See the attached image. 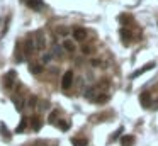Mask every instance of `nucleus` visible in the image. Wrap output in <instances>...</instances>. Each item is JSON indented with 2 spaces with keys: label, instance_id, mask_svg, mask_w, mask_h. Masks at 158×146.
I'll list each match as a JSON object with an SVG mask.
<instances>
[{
  "label": "nucleus",
  "instance_id": "nucleus-23",
  "mask_svg": "<svg viewBox=\"0 0 158 146\" xmlns=\"http://www.w3.org/2000/svg\"><path fill=\"white\" fill-rule=\"evenodd\" d=\"M107 100H109V95H99L95 102H99V104H105Z\"/></svg>",
  "mask_w": 158,
  "mask_h": 146
},
{
  "label": "nucleus",
  "instance_id": "nucleus-29",
  "mask_svg": "<svg viewBox=\"0 0 158 146\" xmlns=\"http://www.w3.org/2000/svg\"><path fill=\"white\" fill-rule=\"evenodd\" d=\"M92 66H100V65H102V61H100V60H92Z\"/></svg>",
  "mask_w": 158,
  "mask_h": 146
},
{
  "label": "nucleus",
  "instance_id": "nucleus-10",
  "mask_svg": "<svg viewBox=\"0 0 158 146\" xmlns=\"http://www.w3.org/2000/svg\"><path fill=\"white\" fill-rule=\"evenodd\" d=\"M133 143H134V136L133 134H128V136H124L121 139V145L123 146H133Z\"/></svg>",
  "mask_w": 158,
  "mask_h": 146
},
{
  "label": "nucleus",
  "instance_id": "nucleus-28",
  "mask_svg": "<svg viewBox=\"0 0 158 146\" xmlns=\"http://www.w3.org/2000/svg\"><path fill=\"white\" fill-rule=\"evenodd\" d=\"M58 32H60L61 36H66V34H68V29H66V27H60V29H58Z\"/></svg>",
  "mask_w": 158,
  "mask_h": 146
},
{
  "label": "nucleus",
  "instance_id": "nucleus-18",
  "mask_svg": "<svg viewBox=\"0 0 158 146\" xmlns=\"http://www.w3.org/2000/svg\"><path fill=\"white\" fill-rule=\"evenodd\" d=\"M27 127V119H22L21 122H19V126H17V129H15V132H22L24 129Z\"/></svg>",
  "mask_w": 158,
  "mask_h": 146
},
{
  "label": "nucleus",
  "instance_id": "nucleus-11",
  "mask_svg": "<svg viewBox=\"0 0 158 146\" xmlns=\"http://www.w3.org/2000/svg\"><path fill=\"white\" fill-rule=\"evenodd\" d=\"M51 55L56 56V58H61V56H63L61 46H60V44H55V46H53V49H51Z\"/></svg>",
  "mask_w": 158,
  "mask_h": 146
},
{
  "label": "nucleus",
  "instance_id": "nucleus-5",
  "mask_svg": "<svg viewBox=\"0 0 158 146\" xmlns=\"http://www.w3.org/2000/svg\"><path fill=\"white\" fill-rule=\"evenodd\" d=\"M83 97L92 100V102H95L97 97H99V88H97V87H89L87 90L83 92Z\"/></svg>",
  "mask_w": 158,
  "mask_h": 146
},
{
  "label": "nucleus",
  "instance_id": "nucleus-6",
  "mask_svg": "<svg viewBox=\"0 0 158 146\" xmlns=\"http://www.w3.org/2000/svg\"><path fill=\"white\" fill-rule=\"evenodd\" d=\"M26 4L29 5V9H32V10H36V12L43 10V7H44L43 0H26Z\"/></svg>",
  "mask_w": 158,
  "mask_h": 146
},
{
  "label": "nucleus",
  "instance_id": "nucleus-27",
  "mask_svg": "<svg viewBox=\"0 0 158 146\" xmlns=\"http://www.w3.org/2000/svg\"><path fill=\"white\" fill-rule=\"evenodd\" d=\"M82 53L83 55H90V53H92V48H90V46H82Z\"/></svg>",
  "mask_w": 158,
  "mask_h": 146
},
{
  "label": "nucleus",
  "instance_id": "nucleus-13",
  "mask_svg": "<svg viewBox=\"0 0 158 146\" xmlns=\"http://www.w3.org/2000/svg\"><path fill=\"white\" fill-rule=\"evenodd\" d=\"M119 32H121V39H123V41H131V37H133V36H131V31H128V29H121Z\"/></svg>",
  "mask_w": 158,
  "mask_h": 146
},
{
  "label": "nucleus",
  "instance_id": "nucleus-26",
  "mask_svg": "<svg viewBox=\"0 0 158 146\" xmlns=\"http://www.w3.org/2000/svg\"><path fill=\"white\" fill-rule=\"evenodd\" d=\"M121 132H123V127H119V129H117V131L114 132L112 136H110V141H114V139H117L119 136H121Z\"/></svg>",
  "mask_w": 158,
  "mask_h": 146
},
{
  "label": "nucleus",
  "instance_id": "nucleus-15",
  "mask_svg": "<svg viewBox=\"0 0 158 146\" xmlns=\"http://www.w3.org/2000/svg\"><path fill=\"white\" fill-rule=\"evenodd\" d=\"M48 122L49 124H56V122H58V111H53L51 114H49Z\"/></svg>",
  "mask_w": 158,
  "mask_h": 146
},
{
  "label": "nucleus",
  "instance_id": "nucleus-19",
  "mask_svg": "<svg viewBox=\"0 0 158 146\" xmlns=\"http://www.w3.org/2000/svg\"><path fill=\"white\" fill-rule=\"evenodd\" d=\"M0 134H2L4 138H10V132L7 131V127H5L4 122H0Z\"/></svg>",
  "mask_w": 158,
  "mask_h": 146
},
{
  "label": "nucleus",
  "instance_id": "nucleus-1",
  "mask_svg": "<svg viewBox=\"0 0 158 146\" xmlns=\"http://www.w3.org/2000/svg\"><path fill=\"white\" fill-rule=\"evenodd\" d=\"M14 82H15V71L10 70V71H7V73L4 75V78H2V87H4L5 90H9V88H12Z\"/></svg>",
  "mask_w": 158,
  "mask_h": 146
},
{
  "label": "nucleus",
  "instance_id": "nucleus-12",
  "mask_svg": "<svg viewBox=\"0 0 158 146\" xmlns=\"http://www.w3.org/2000/svg\"><path fill=\"white\" fill-rule=\"evenodd\" d=\"M63 48L66 49V51H70V53H73V51H75V42L70 41V39H66V41L63 42Z\"/></svg>",
  "mask_w": 158,
  "mask_h": 146
},
{
  "label": "nucleus",
  "instance_id": "nucleus-31",
  "mask_svg": "<svg viewBox=\"0 0 158 146\" xmlns=\"http://www.w3.org/2000/svg\"><path fill=\"white\" fill-rule=\"evenodd\" d=\"M121 22H123V24H129L131 19H129V17H121Z\"/></svg>",
  "mask_w": 158,
  "mask_h": 146
},
{
  "label": "nucleus",
  "instance_id": "nucleus-4",
  "mask_svg": "<svg viewBox=\"0 0 158 146\" xmlns=\"http://www.w3.org/2000/svg\"><path fill=\"white\" fill-rule=\"evenodd\" d=\"M71 83H73V71L68 70V71H65V75L61 78V87L65 90H68L70 87H71Z\"/></svg>",
  "mask_w": 158,
  "mask_h": 146
},
{
  "label": "nucleus",
  "instance_id": "nucleus-20",
  "mask_svg": "<svg viewBox=\"0 0 158 146\" xmlns=\"http://www.w3.org/2000/svg\"><path fill=\"white\" fill-rule=\"evenodd\" d=\"M73 146H87V139H80V138H75L71 139Z\"/></svg>",
  "mask_w": 158,
  "mask_h": 146
},
{
  "label": "nucleus",
  "instance_id": "nucleus-30",
  "mask_svg": "<svg viewBox=\"0 0 158 146\" xmlns=\"http://www.w3.org/2000/svg\"><path fill=\"white\" fill-rule=\"evenodd\" d=\"M48 107H49V102H48V100H43V102H41V109H48Z\"/></svg>",
  "mask_w": 158,
  "mask_h": 146
},
{
  "label": "nucleus",
  "instance_id": "nucleus-3",
  "mask_svg": "<svg viewBox=\"0 0 158 146\" xmlns=\"http://www.w3.org/2000/svg\"><path fill=\"white\" fill-rule=\"evenodd\" d=\"M34 41H36V49L43 51V49L46 48V36H44V32H43V31H38V32H36Z\"/></svg>",
  "mask_w": 158,
  "mask_h": 146
},
{
  "label": "nucleus",
  "instance_id": "nucleus-2",
  "mask_svg": "<svg viewBox=\"0 0 158 146\" xmlns=\"http://www.w3.org/2000/svg\"><path fill=\"white\" fill-rule=\"evenodd\" d=\"M34 51H36L34 37H32V36H27V37H26V42H24V53H26V56H31Z\"/></svg>",
  "mask_w": 158,
  "mask_h": 146
},
{
  "label": "nucleus",
  "instance_id": "nucleus-21",
  "mask_svg": "<svg viewBox=\"0 0 158 146\" xmlns=\"http://www.w3.org/2000/svg\"><path fill=\"white\" fill-rule=\"evenodd\" d=\"M15 61H17V63L22 61V55H21V46H19V42H17V48H15Z\"/></svg>",
  "mask_w": 158,
  "mask_h": 146
},
{
  "label": "nucleus",
  "instance_id": "nucleus-22",
  "mask_svg": "<svg viewBox=\"0 0 158 146\" xmlns=\"http://www.w3.org/2000/svg\"><path fill=\"white\" fill-rule=\"evenodd\" d=\"M51 60H53V55H51V53H46V55H43V63H44V65H48Z\"/></svg>",
  "mask_w": 158,
  "mask_h": 146
},
{
  "label": "nucleus",
  "instance_id": "nucleus-32",
  "mask_svg": "<svg viewBox=\"0 0 158 146\" xmlns=\"http://www.w3.org/2000/svg\"><path fill=\"white\" fill-rule=\"evenodd\" d=\"M153 109H155V111H158V102H155V104H153Z\"/></svg>",
  "mask_w": 158,
  "mask_h": 146
},
{
  "label": "nucleus",
  "instance_id": "nucleus-16",
  "mask_svg": "<svg viewBox=\"0 0 158 146\" xmlns=\"http://www.w3.org/2000/svg\"><path fill=\"white\" fill-rule=\"evenodd\" d=\"M29 70H31V73H34V75H38V73H41V70H43V66L41 65H29Z\"/></svg>",
  "mask_w": 158,
  "mask_h": 146
},
{
  "label": "nucleus",
  "instance_id": "nucleus-7",
  "mask_svg": "<svg viewBox=\"0 0 158 146\" xmlns=\"http://www.w3.org/2000/svg\"><path fill=\"white\" fill-rule=\"evenodd\" d=\"M151 68H155V63H153V61L146 63V65H144L143 68L136 70V71H134V73H133V75H131V77H133V78H136V77H139V75H141V73H144V71H148V70H151Z\"/></svg>",
  "mask_w": 158,
  "mask_h": 146
},
{
  "label": "nucleus",
  "instance_id": "nucleus-9",
  "mask_svg": "<svg viewBox=\"0 0 158 146\" xmlns=\"http://www.w3.org/2000/svg\"><path fill=\"white\" fill-rule=\"evenodd\" d=\"M139 100H141V105H143V107H150V100H151L150 92H143V93L139 95Z\"/></svg>",
  "mask_w": 158,
  "mask_h": 146
},
{
  "label": "nucleus",
  "instance_id": "nucleus-8",
  "mask_svg": "<svg viewBox=\"0 0 158 146\" xmlns=\"http://www.w3.org/2000/svg\"><path fill=\"white\" fill-rule=\"evenodd\" d=\"M85 37H87V31L85 29H75L73 31V39L75 41H85Z\"/></svg>",
  "mask_w": 158,
  "mask_h": 146
},
{
  "label": "nucleus",
  "instance_id": "nucleus-24",
  "mask_svg": "<svg viewBox=\"0 0 158 146\" xmlns=\"http://www.w3.org/2000/svg\"><path fill=\"white\" fill-rule=\"evenodd\" d=\"M36 105H38V99H36L34 95H31V97H29V107H32V109H34Z\"/></svg>",
  "mask_w": 158,
  "mask_h": 146
},
{
  "label": "nucleus",
  "instance_id": "nucleus-14",
  "mask_svg": "<svg viewBox=\"0 0 158 146\" xmlns=\"http://www.w3.org/2000/svg\"><path fill=\"white\" fill-rule=\"evenodd\" d=\"M14 105L17 111H22V107H24V99L21 97H14Z\"/></svg>",
  "mask_w": 158,
  "mask_h": 146
},
{
  "label": "nucleus",
  "instance_id": "nucleus-17",
  "mask_svg": "<svg viewBox=\"0 0 158 146\" xmlns=\"http://www.w3.org/2000/svg\"><path fill=\"white\" fill-rule=\"evenodd\" d=\"M31 124H32V129H34V131H39V129H41V121L38 117L31 119Z\"/></svg>",
  "mask_w": 158,
  "mask_h": 146
},
{
  "label": "nucleus",
  "instance_id": "nucleus-25",
  "mask_svg": "<svg viewBox=\"0 0 158 146\" xmlns=\"http://www.w3.org/2000/svg\"><path fill=\"white\" fill-rule=\"evenodd\" d=\"M58 126H60V129H61V131H68V122H65V121H60V122H58Z\"/></svg>",
  "mask_w": 158,
  "mask_h": 146
}]
</instances>
